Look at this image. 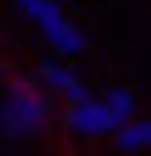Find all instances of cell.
<instances>
[{"instance_id":"52a82bcc","label":"cell","mask_w":151,"mask_h":156,"mask_svg":"<svg viewBox=\"0 0 151 156\" xmlns=\"http://www.w3.org/2000/svg\"><path fill=\"white\" fill-rule=\"evenodd\" d=\"M0 88H5V63H0Z\"/></svg>"},{"instance_id":"7a4b0ae2","label":"cell","mask_w":151,"mask_h":156,"mask_svg":"<svg viewBox=\"0 0 151 156\" xmlns=\"http://www.w3.org/2000/svg\"><path fill=\"white\" fill-rule=\"evenodd\" d=\"M19 10H24V15L39 24V34H44V39H49L58 54H83V49H88L83 29H78V24H73V20H68V15L54 5V0H19Z\"/></svg>"},{"instance_id":"277c9868","label":"cell","mask_w":151,"mask_h":156,"mask_svg":"<svg viewBox=\"0 0 151 156\" xmlns=\"http://www.w3.org/2000/svg\"><path fill=\"white\" fill-rule=\"evenodd\" d=\"M39 88L58 93L63 102H83V98H93V93H88V83H83L68 63H58V58H44V63H39Z\"/></svg>"},{"instance_id":"6da1fadb","label":"cell","mask_w":151,"mask_h":156,"mask_svg":"<svg viewBox=\"0 0 151 156\" xmlns=\"http://www.w3.org/2000/svg\"><path fill=\"white\" fill-rule=\"evenodd\" d=\"M49 117H54V102L44 98V88H34V83H5L0 88V127H5V136H15V141L39 136L49 127Z\"/></svg>"},{"instance_id":"5b68a950","label":"cell","mask_w":151,"mask_h":156,"mask_svg":"<svg viewBox=\"0 0 151 156\" xmlns=\"http://www.w3.org/2000/svg\"><path fill=\"white\" fill-rule=\"evenodd\" d=\"M112 141H117L122 151H151V117H132V122H122V127L112 132Z\"/></svg>"},{"instance_id":"3957f363","label":"cell","mask_w":151,"mask_h":156,"mask_svg":"<svg viewBox=\"0 0 151 156\" xmlns=\"http://www.w3.org/2000/svg\"><path fill=\"white\" fill-rule=\"evenodd\" d=\"M63 127H68L73 136H112V132H117V122L107 117L102 98H83V102H68V107H63Z\"/></svg>"},{"instance_id":"8992f818","label":"cell","mask_w":151,"mask_h":156,"mask_svg":"<svg viewBox=\"0 0 151 156\" xmlns=\"http://www.w3.org/2000/svg\"><path fill=\"white\" fill-rule=\"evenodd\" d=\"M102 107H107V117L122 127V122L136 117V93H132V88H112V93H102Z\"/></svg>"}]
</instances>
